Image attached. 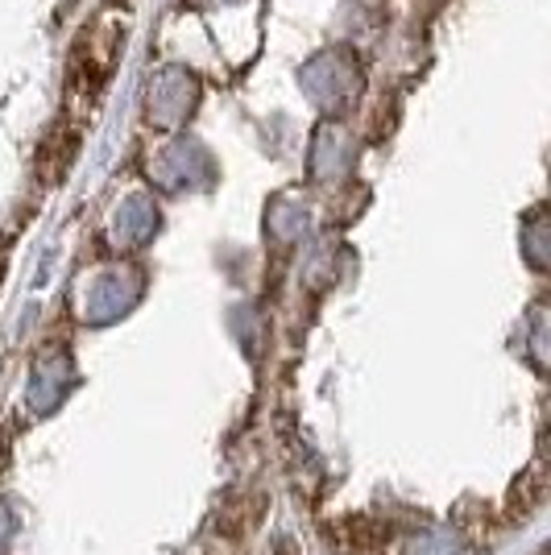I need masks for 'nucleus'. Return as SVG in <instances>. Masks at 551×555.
I'll return each mask as SVG.
<instances>
[{
	"instance_id": "f257e3e1",
	"label": "nucleus",
	"mask_w": 551,
	"mask_h": 555,
	"mask_svg": "<svg viewBox=\"0 0 551 555\" xmlns=\"http://www.w3.org/2000/svg\"><path fill=\"white\" fill-rule=\"evenodd\" d=\"M75 150H79V133L75 129H59L54 138L47 141V150H42V179L47 183H63V175H67V166L75 163Z\"/></svg>"
},
{
	"instance_id": "f03ea898",
	"label": "nucleus",
	"mask_w": 551,
	"mask_h": 555,
	"mask_svg": "<svg viewBox=\"0 0 551 555\" xmlns=\"http://www.w3.org/2000/svg\"><path fill=\"white\" fill-rule=\"evenodd\" d=\"M341 531H345L348 552H357V555L382 552V543H386V531H382V527H377L373 518H348Z\"/></svg>"
},
{
	"instance_id": "7ed1b4c3",
	"label": "nucleus",
	"mask_w": 551,
	"mask_h": 555,
	"mask_svg": "<svg viewBox=\"0 0 551 555\" xmlns=\"http://www.w3.org/2000/svg\"><path fill=\"white\" fill-rule=\"evenodd\" d=\"M407 555H460V552H457V543H452V539H439V534H432V539H414Z\"/></svg>"
}]
</instances>
